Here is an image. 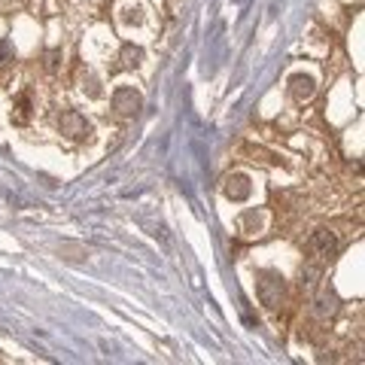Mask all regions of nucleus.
I'll return each instance as SVG.
<instances>
[{"label":"nucleus","instance_id":"6e6552de","mask_svg":"<svg viewBox=\"0 0 365 365\" xmlns=\"http://www.w3.org/2000/svg\"><path fill=\"white\" fill-rule=\"evenodd\" d=\"M317 280H320V265H308V268L302 271V286L313 289L317 286Z\"/></svg>","mask_w":365,"mask_h":365},{"label":"nucleus","instance_id":"423d86ee","mask_svg":"<svg viewBox=\"0 0 365 365\" xmlns=\"http://www.w3.org/2000/svg\"><path fill=\"white\" fill-rule=\"evenodd\" d=\"M293 95L298 98V101L313 98V79L311 77H293Z\"/></svg>","mask_w":365,"mask_h":365},{"label":"nucleus","instance_id":"20e7f679","mask_svg":"<svg viewBox=\"0 0 365 365\" xmlns=\"http://www.w3.org/2000/svg\"><path fill=\"white\" fill-rule=\"evenodd\" d=\"M58 125H61V134H68V137H73V140H82V137L88 134V122L82 119L77 110H68V113H64Z\"/></svg>","mask_w":365,"mask_h":365},{"label":"nucleus","instance_id":"f03ea898","mask_svg":"<svg viewBox=\"0 0 365 365\" xmlns=\"http://www.w3.org/2000/svg\"><path fill=\"white\" fill-rule=\"evenodd\" d=\"M259 298L268 308H277L280 298H284V277H277L274 271H265L259 280Z\"/></svg>","mask_w":365,"mask_h":365},{"label":"nucleus","instance_id":"39448f33","mask_svg":"<svg viewBox=\"0 0 365 365\" xmlns=\"http://www.w3.org/2000/svg\"><path fill=\"white\" fill-rule=\"evenodd\" d=\"M226 195L235 198V201H244L247 195H250V180L240 177V173H235L228 182H226Z\"/></svg>","mask_w":365,"mask_h":365},{"label":"nucleus","instance_id":"0eeeda50","mask_svg":"<svg viewBox=\"0 0 365 365\" xmlns=\"http://www.w3.org/2000/svg\"><path fill=\"white\" fill-rule=\"evenodd\" d=\"M140 61H143V49H140V46H125V49H122V68H137V64Z\"/></svg>","mask_w":365,"mask_h":365},{"label":"nucleus","instance_id":"1a4fd4ad","mask_svg":"<svg viewBox=\"0 0 365 365\" xmlns=\"http://www.w3.org/2000/svg\"><path fill=\"white\" fill-rule=\"evenodd\" d=\"M28 110H31V101H28V95H22V98H19V116H15V122H24V119H28Z\"/></svg>","mask_w":365,"mask_h":365},{"label":"nucleus","instance_id":"f257e3e1","mask_svg":"<svg viewBox=\"0 0 365 365\" xmlns=\"http://www.w3.org/2000/svg\"><path fill=\"white\" fill-rule=\"evenodd\" d=\"M308 247H311V256H317L320 262L335 259L338 250H341V244H338L335 231H329V228H317V231H313L311 240H308Z\"/></svg>","mask_w":365,"mask_h":365},{"label":"nucleus","instance_id":"7ed1b4c3","mask_svg":"<svg viewBox=\"0 0 365 365\" xmlns=\"http://www.w3.org/2000/svg\"><path fill=\"white\" fill-rule=\"evenodd\" d=\"M113 107L122 116H134L140 107H143V98H140V91H134V88H119L113 95Z\"/></svg>","mask_w":365,"mask_h":365}]
</instances>
